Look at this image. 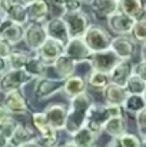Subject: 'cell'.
<instances>
[{
    "label": "cell",
    "instance_id": "6da1fadb",
    "mask_svg": "<svg viewBox=\"0 0 146 147\" xmlns=\"http://www.w3.org/2000/svg\"><path fill=\"white\" fill-rule=\"evenodd\" d=\"M90 106H92V98L89 97L86 92L69 98L67 117H66V124H65V131L69 136L75 134L77 130H80L85 126L88 110Z\"/></svg>",
    "mask_w": 146,
    "mask_h": 147
},
{
    "label": "cell",
    "instance_id": "7a4b0ae2",
    "mask_svg": "<svg viewBox=\"0 0 146 147\" xmlns=\"http://www.w3.org/2000/svg\"><path fill=\"white\" fill-rule=\"evenodd\" d=\"M123 116V107L117 104H96L92 103V106L88 110L86 116V123L85 126L93 131L95 134H100L103 131V124L110 119V117H117Z\"/></svg>",
    "mask_w": 146,
    "mask_h": 147
},
{
    "label": "cell",
    "instance_id": "3957f363",
    "mask_svg": "<svg viewBox=\"0 0 146 147\" xmlns=\"http://www.w3.org/2000/svg\"><path fill=\"white\" fill-rule=\"evenodd\" d=\"M35 79L24 69H9L0 76V92L4 94L12 90H22Z\"/></svg>",
    "mask_w": 146,
    "mask_h": 147
},
{
    "label": "cell",
    "instance_id": "277c9868",
    "mask_svg": "<svg viewBox=\"0 0 146 147\" xmlns=\"http://www.w3.org/2000/svg\"><path fill=\"white\" fill-rule=\"evenodd\" d=\"M112 34L103 29L102 26L92 24L88 27L86 33L83 34V40L86 42V45L89 46V49L92 51H100V50L110 49V43H112Z\"/></svg>",
    "mask_w": 146,
    "mask_h": 147
},
{
    "label": "cell",
    "instance_id": "5b68a950",
    "mask_svg": "<svg viewBox=\"0 0 146 147\" xmlns=\"http://www.w3.org/2000/svg\"><path fill=\"white\" fill-rule=\"evenodd\" d=\"M62 17L66 22L70 39L72 37H83L88 27L90 26V19L82 9L75 10V11H65L62 14Z\"/></svg>",
    "mask_w": 146,
    "mask_h": 147
},
{
    "label": "cell",
    "instance_id": "8992f818",
    "mask_svg": "<svg viewBox=\"0 0 146 147\" xmlns=\"http://www.w3.org/2000/svg\"><path fill=\"white\" fill-rule=\"evenodd\" d=\"M46 40H48V33H46V29H45V23L29 22L24 26L23 42H24L26 47L32 53H36Z\"/></svg>",
    "mask_w": 146,
    "mask_h": 147
},
{
    "label": "cell",
    "instance_id": "52a82bcc",
    "mask_svg": "<svg viewBox=\"0 0 146 147\" xmlns=\"http://www.w3.org/2000/svg\"><path fill=\"white\" fill-rule=\"evenodd\" d=\"M120 61V59L113 53L112 49L100 50V51H92L88 63L90 64L92 70L103 71V73H110L112 69Z\"/></svg>",
    "mask_w": 146,
    "mask_h": 147
},
{
    "label": "cell",
    "instance_id": "ba28073f",
    "mask_svg": "<svg viewBox=\"0 0 146 147\" xmlns=\"http://www.w3.org/2000/svg\"><path fill=\"white\" fill-rule=\"evenodd\" d=\"M62 87H63V80L53 79L49 76H42V77L36 79V83L33 87V94H35L36 100L42 101V100H46V98L54 96L56 93L62 92Z\"/></svg>",
    "mask_w": 146,
    "mask_h": 147
},
{
    "label": "cell",
    "instance_id": "9c48e42d",
    "mask_svg": "<svg viewBox=\"0 0 146 147\" xmlns=\"http://www.w3.org/2000/svg\"><path fill=\"white\" fill-rule=\"evenodd\" d=\"M0 13L3 17H7L22 26L29 23L26 6L20 0H0Z\"/></svg>",
    "mask_w": 146,
    "mask_h": 147
},
{
    "label": "cell",
    "instance_id": "30bf717a",
    "mask_svg": "<svg viewBox=\"0 0 146 147\" xmlns=\"http://www.w3.org/2000/svg\"><path fill=\"white\" fill-rule=\"evenodd\" d=\"M106 22H107L109 30L112 33L117 34V36H129L132 29H133V26H135V23H136V20L133 17L122 13L120 10H117L113 14H110L106 19Z\"/></svg>",
    "mask_w": 146,
    "mask_h": 147
},
{
    "label": "cell",
    "instance_id": "8fae6325",
    "mask_svg": "<svg viewBox=\"0 0 146 147\" xmlns=\"http://www.w3.org/2000/svg\"><path fill=\"white\" fill-rule=\"evenodd\" d=\"M65 54L69 56L76 64H79V63H85L89 60L92 50L89 49L83 37H72L65 45Z\"/></svg>",
    "mask_w": 146,
    "mask_h": 147
},
{
    "label": "cell",
    "instance_id": "7c38bea8",
    "mask_svg": "<svg viewBox=\"0 0 146 147\" xmlns=\"http://www.w3.org/2000/svg\"><path fill=\"white\" fill-rule=\"evenodd\" d=\"M3 104L7 107V110L10 111V114L13 116H23L30 110V104L26 96H23V93L20 90H12L4 93L3 98Z\"/></svg>",
    "mask_w": 146,
    "mask_h": 147
},
{
    "label": "cell",
    "instance_id": "4fadbf2b",
    "mask_svg": "<svg viewBox=\"0 0 146 147\" xmlns=\"http://www.w3.org/2000/svg\"><path fill=\"white\" fill-rule=\"evenodd\" d=\"M23 34H24V26L1 16V20H0V37L1 39L16 46L20 42H23Z\"/></svg>",
    "mask_w": 146,
    "mask_h": 147
},
{
    "label": "cell",
    "instance_id": "5bb4252c",
    "mask_svg": "<svg viewBox=\"0 0 146 147\" xmlns=\"http://www.w3.org/2000/svg\"><path fill=\"white\" fill-rule=\"evenodd\" d=\"M45 29H46L48 37L60 42L62 45H66L70 39L66 22L62 16H54V17L46 20L45 22Z\"/></svg>",
    "mask_w": 146,
    "mask_h": 147
},
{
    "label": "cell",
    "instance_id": "9a60e30c",
    "mask_svg": "<svg viewBox=\"0 0 146 147\" xmlns=\"http://www.w3.org/2000/svg\"><path fill=\"white\" fill-rule=\"evenodd\" d=\"M45 114L48 117L49 124L60 131L65 130V124H66V117H67V106L63 103H54V104H49L45 109Z\"/></svg>",
    "mask_w": 146,
    "mask_h": 147
},
{
    "label": "cell",
    "instance_id": "2e32d148",
    "mask_svg": "<svg viewBox=\"0 0 146 147\" xmlns=\"http://www.w3.org/2000/svg\"><path fill=\"white\" fill-rule=\"evenodd\" d=\"M110 49L120 60H132V57L135 56L136 45L128 36H117L112 39Z\"/></svg>",
    "mask_w": 146,
    "mask_h": 147
},
{
    "label": "cell",
    "instance_id": "e0dca14e",
    "mask_svg": "<svg viewBox=\"0 0 146 147\" xmlns=\"http://www.w3.org/2000/svg\"><path fill=\"white\" fill-rule=\"evenodd\" d=\"M36 53L39 54V57L48 66H52V63L65 53V45H62L57 40H53V39L48 37V40L40 46V49L37 50Z\"/></svg>",
    "mask_w": 146,
    "mask_h": 147
},
{
    "label": "cell",
    "instance_id": "ac0fdd59",
    "mask_svg": "<svg viewBox=\"0 0 146 147\" xmlns=\"http://www.w3.org/2000/svg\"><path fill=\"white\" fill-rule=\"evenodd\" d=\"M26 11L29 22L45 23L50 13V1L49 0H35L26 4Z\"/></svg>",
    "mask_w": 146,
    "mask_h": 147
},
{
    "label": "cell",
    "instance_id": "d6986e66",
    "mask_svg": "<svg viewBox=\"0 0 146 147\" xmlns=\"http://www.w3.org/2000/svg\"><path fill=\"white\" fill-rule=\"evenodd\" d=\"M88 89V82L86 77L83 76H77V74H72L70 77L63 80V87L62 92L66 96V98H72L80 93H85Z\"/></svg>",
    "mask_w": 146,
    "mask_h": 147
},
{
    "label": "cell",
    "instance_id": "ffe728a7",
    "mask_svg": "<svg viewBox=\"0 0 146 147\" xmlns=\"http://www.w3.org/2000/svg\"><path fill=\"white\" fill-rule=\"evenodd\" d=\"M76 66H77V64H76L69 56H66V54L63 53V54H62L60 57H57V59L52 63V66H49V67L53 69V71H54V74H56V79L65 80V79L70 77L72 74H75Z\"/></svg>",
    "mask_w": 146,
    "mask_h": 147
},
{
    "label": "cell",
    "instance_id": "44dd1931",
    "mask_svg": "<svg viewBox=\"0 0 146 147\" xmlns=\"http://www.w3.org/2000/svg\"><path fill=\"white\" fill-rule=\"evenodd\" d=\"M132 74H133V63L130 60H120L112 69V71L109 73L110 83L119 84V86H125Z\"/></svg>",
    "mask_w": 146,
    "mask_h": 147
},
{
    "label": "cell",
    "instance_id": "7402d4cb",
    "mask_svg": "<svg viewBox=\"0 0 146 147\" xmlns=\"http://www.w3.org/2000/svg\"><path fill=\"white\" fill-rule=\"evenodd\" d=\"M128 92L125 89V86H119V84H107L103 90H102V97L106 104H117L122 106L125 103V100L128 97Z\"/></svg>",
    "mask_w": 146,
    "mask_h": 147
},
{
    "label": "cell",
    "instance_id": "603a6c76",
    "mask_svg": "<svg viewBox=\"0 0 146 147\" xmlns=\"http://www.w3.org/2000/svg\"><path fill=\"white\" fill-rule=\"evenodd\" d=\"M90 9L96 19H107L110 14L119 10L117 0H93L90 3Z\"/></svg>",
    "mask_w": 146,
    "mask_h": 147
},
{
    "label": "cell",
    "instance_id": "cb8c5ba5",
    "mask_svg": "<svg viewBox=\"0 0 146 147\" xmlns=\"http://www.w3.org/2000/svg\"><path fill=\"white\" fill-rule=\"evenodd\" d=\"M119 10L135 20L145 17V1L143 0H119Z\"/></svg>",
    "mask_w": 146,
    "mask_h": 147
},
{
    "label": "cell",
    "instance_id": "d4e9b609",
    "mask_svg": "<svg viewBox=\"0 0 146 147\" xmlns=\"http://www.w3.org/2000/svg\"><path fill=\"white\" fill-rule=\"evenodd\" d=\"M103 131L110 136V137H120L123 133L128 131V123L123 116L117 117H110L105 124H103Z\"/></svg>",
    "mask_w": 146,
    "mask_h": 147
},
{
    "label": "cell",
    "instance_id": "484cf974",
    "mask_svg": "<svg viewBox=\"0 0 146 147\" xmlns=\"http://www.w3.org/2000/svg\"><path fill=\"white\" fill-rule=\"evenodd\" d=\"M35 137H36L35 130H32V129H29V127H26V126H23V124L19 123L17 127H16V130H14V133H13L12 137L9 139V146L20 147L22 144H24V143L33 140Z\"/></svg>",
    "mask_w": 146,
    "mask_h": 147
},
{
    "label": "cell",
    "instance_id": "4316f807",
    "mask_svg": "<svg viewBox=\"0 0 146 147\" xmlns=\"http://www.w3.org/2000/svg\"><path fill=\"white\" fill-rule=\"evenodd\" d=\"M48 64L39 57L37 53H32L29 61L26 63L24 66V70L36 80L37 77H42V76H46V70H48Z\"/></svg>",
    "mask_w": 146,
    "mask_h": 147
},
{
    "label": "cell",
    "instance_id": "83f0119b",
    "mask_svg": "<svg viewBox=\"0 0 146 147\" xmlns=\"http://www.w3.org/2000/svg\"><path fill=\"white\" fill-rule=\"evenodd\" d=\"M70 137L77 147H96V142L99 136L95 134L93 131H90L86 126H83L80 130H77Z\"/></svg>",
    "mask_w": 146,
    "mask_h": 147
},
{
    "label": "cell",
    "instance_id": "f1b7e54d",
    "mask_svg": "<svg viewBox=\"0 0 146 147\" xmlns=\"http://www.w3.org/2000/svg\"><path fill=\"white\" fill-rule=\"evenodd\" d=\"M86 82H88V86H89L90 89L97 90V92H102L107 84H110V77H109V73L92 70V71L86 76Z\"/></svg>",
    "mask_w": 146,
    "mask_h": 147
},
{
    "label": "cell",
    "instance_id": "f546056e",
    "mask_svg": "<svg viewBox=\"0 0 146 147\" xmlns=\"http://www.w3.org/2000/svg\"><path fill=\"white\" fill-rule=\"evenodd\" d=\"M122 107H123V111L129 114H138L141 110H143L146 107V100L143 94H128Z\"/></svg>",
    "mask_w": 146,
    "mask_h": 147
},
{
    "label": "cell",
    "instance_id": "4dcf8cb0",
    "mask_svg": "<svg viewBox=\"0 0 146 147\" xmlns=\"http://www.w3.org/2000/svg\"><path fill=\"white\" fill-rule=\"evenodd\" d=\"M30 56H32V53H29V51L14 49L9 54V57H7L9 69H24V66L29 61Z\"/></svg>",
    "mask_w": 146,
    "mask_h": 147
},
{
    "label": "cell",
    "instance_id": "1f68e13d",
    "mask_svg": "<svg viewBox=\"0 0 146 147\" xmlns=\"http://www.w3.org/2000/svg\"><path fill=\"white\" fill-rule=\"evenodd\" d=\"M30 121H32V126H33V130H35L36 134L48 133L49 130L53 129V127L49 124L48 117H46L45 111H33V113H32V117H30Z\"/></svg>",
    "mask_w": 146,
    "mask_h": 147
},
{
    "label": "cell",
    "instance_id": "d6a6232c",
    "mask_svg": "<svg viewBox=\"0 0 146 147\" xmlns=\"http://www.w3.org/2000/svg\"><path fill=\"white\" fill-rule=\"evenodd\" d=\"M125 89L129 94H143L146 89V82L136 74H132L125 84Z\"/></svg>",
    "mask_w": 146,
    "mask_h": 147
},
{
    "label": "cell",
    "instance_id": "836d02e7",
    "mask_svg": "<svg viewBox=\"0 0 146 147\" xmlns=\"http://www.w3.org/2000/svg\"><path fill=\"white\" fill-rule=\"evenodd\" d=\"M130 36L135 43H141V45L146 43V17L136 20V23L130 32Z\"/></svg>",
    "mask_w": 146,
    "mask_h": 147
},
{
    "label": "cell",
    "instance_id": "e575fe53",
    "mask_svg": "<svg viewBox=\"0 0 146 147\" xmlns=\"http://www.w3.org/2000/svg\"><path fill=\"white\" fill-rule=\"evenodd\" d=\"M35 139L42 147H56L57 142H59L57 130H54V129L49 130L48 133H43V134H36Z\"/></svg>",
    "mask_w": 146,
    "mask_h": 147
},
{
    "label": "cell",
    "instance_id": "d590c367",
    "mask_svg": "<svg viewBox=\"0 0 146 147\" xmlns=\"http://www.w3.org/2000/svg\"><path fill=\"white\" fill-rule=\"evenodd\" d=\"M17 121L10 116V117H7L6 120H3V121H0V133L3 134V136H6L7 139H10L12 137V134L14 133V130H16V127H17Z\"/></svg>",
    "mask_w": 146,
    "mask_h": 147
},
{
    "label": "cell",
    "instance_id": "8d00e7d4",
    "mask_svg": "<svg viewBox=\"0 0 146 147\" xmlns=\"http://www.w3.org/2000/svg\"><path fill=\"white\" fill-rule=\"evenodd\" d=\"M119 140H120V143H122L123 147H139L141 146V142H142V139L139 136H136L133 133H129V131L123 133L119 137Z\"/></svg>",
    "mask_w": 146,
    "mask_h": 147
},
{
    "label": "cell",
    "instance_id": "74e56055",
    "mask_svg": "<svg viewBox=\"0 0 146 147\" xmlns=\"http://www.w3.org/2000/svg\"><path fill=\"white\" fill-rule=\"evenodd\" d=\"M135 120H136V127L139 134L142 136L146 131V107L143 110H141L138 114H135Z\"/></svg>",
    "mask_w": 146,
    "mask_h": 147
},
{
    "label": "cell",
    "instance_id": "f35d334b",
    "mask_svg": "<svg viewBox=\"0 0 146 147\" xmlns=\"http://www.w3.org/2000/svg\"><path fill=\"white\" fill-rule=\"evenodd\" d=\"M83 6V3L80 0H65L63 3V13L65 11H75V10H80ZM62 13V14H63Z\"/></svg>",
    "mask_w": 146,
    "mask_h": 147
},
{
    "label": "cell",
    "instance_id": "ab89813d",
    "mask_svg": "<svg viewBox=\"0 0 146 147\" xmlns=\"http://www.w3.org/2000/svg\"><path fill=\"white\" fill-rule=\"evenodd\" d=\"M14 50V47H13V45L12 43H9L7 40H4V39H1L0 37V56L1 57H9V54L12 53Z\"/></svg>",
    "mask_w": 146,
    "mask_h": 147
},
{
    "label": "cell",
    "instance_id": "60d3db41",
    "mask_svg": "<svg viewBox=\"0 0 146 147\" xmlns=\"http://www.w3.org/2000/svg\"><path fill=\"white\" fill-rule=\"evenodd\" d=\"M133 74L139 76L141 79H143L146 82V61H139L136 64H133Z\"/></svg>",
    "mask_w": 146,
    "mask_h": 147
},
{
    "label": "cell",
    "instance_id": "b9f144b4",
    "mask_svg": "<svg viewBox=\"0 0 146 147\" xmlns=\"http://www.w3.org/2000/svg\"><path fill=\"white\" fill-rule=\"evenodd\" d=\"M12 114H10V111L7 110V107L3 104V101L0 103V121H3V120H6L7 117H10Z\"/></svg>",
    "mask_w": 146,
    "mask_h": 147
},
{
    "label": "cell",
    "instance_id": "7bdbcfd3",
    "mask_svg": "<svg viewBox=\"0 0 146 147\" xmlns=\"http://www.w3.org/2000/svg\"><path fill=\"white\" fill-rule=\"evenodd\" d=\"M9 70V64H7V59L6 57H1L0 56V76L3 73H6Z\"/></svg>",
    "mask_w": 146,
    "mask_h": 147
},
{
    "label": "cell",
    "instance_id": "ee69618b",
    "mask_svg": "<svg viewBox=\"0 0 146 147\" xmlns=\"http://www.w3.org/2000/svg\"><path fill=\"white\" fill-rule=\"evenodd\" d=\"M106 147H123V146H122L119 137H112V140L106 144Z\"/></svg>",
    "mask_w": 146,
    "mask_h": 147
},
{
    "label": "cell",
    "instance_id": "f6af8a7d",
    "mask_svg": "<svg viewBox=\"0 0 146 147\" xmlns=\"http://www.w3.org/2000/svg\"><path fill=\"white\" fill-rule=\"evenodd\" d=\"M20 147H42L37 142H36V139H33V140H30V142H27V143H24V144H22Z\"/></svg>",
    "mask_w": 146,
    "mask_h": 147
},
{
    "label": "cell",
    "instance_id": "bcb514c9",
    "mask_svg": "<svg viewBox=\"0 0 146 147\" xmlns=\"http://www.w3.org/2000/svg\"><path fill=\"white\" fill-rule=\"evenodd\" d=\"M0 147H9V139L0 133Z\"/></svg>",
    "mask_w": 146,
    "mask_h": 147
},
{
    "label": "cell",
    "instance_id": "7dc6e473",
    "mask_svg": "<svg viewBox=\"0 0 146 147\" xmlns=\"http://www.w3.org/2000/svg\"><path fill=\"white\" fill-rule=\"evenodd\" d=\"M141 60L146 61V43H143L142 47H141Z\"/></svg>",
    "mask_w": 146,
    "mask_h": 147
},
{
    "label": "cell",
    "instance_id": "c3c4849f",
    "mask_svg": "<svg viewBox=\"0 0 146 147\" xmlns=\"http://www.w3.org/2000/svg\"><path fill=\"white\" fill-rule=\"evenodd\" d=\"M60 147H77V146L75 144V142H73V140H69V142H65Z\"/></svg>",
    "mask_w": 146,
    "mask_h": 147
},
{
    "label": "cell",
    "instance_id": "681fc988",
    "mask_svg": "<svg viewBox=\"0 0 146 147\" xmlns=\"http://www.w3.org/2000/svg\"><path fill=\"white\" fill-rule=\"evenodd\" d=\"M20 1H22V3H23V4L26 6V4H29V3H32V1H35V0H20Z\"/></svg>",
    "mask_w": 146,
    "mask_h": 147
},
{
    "label": "cell",
    "instance_id": "f907efd6",
    "mask_svg": "<svg viewBox=\"0 0 146 147\" xmlns=\"http://www.w3.org/2000/svg\"><path fill=\"white\" fill-rule=\"evenodd\" d=\"M80 1H82L83 4H90V3H92L93 0H80Z\"/></svg>",
    "mask_w": 146,
    "mask_h": 147
},
{
    "label": "cell",
    "instance_id": "816d5d0a",
    "mask_svg": "<svg viewBox=\"0 0 146 147\" xmlns=\"http://www.w3.org/2000/svg\"><path fill=\"white\" fill-rule=\"evenodd\" d=\"M139 147H146V140H143V139H142V142H141V146Z\"/></svg>",
    "mask_w": 146,
    "mask_h": 147
},
{
    "label": "cell",
    "instance_id": "f5cc1de1",
    "mask_svg": "<svg viewBox=\"0 0 146 147\" xmlns=\"http://www.w3.org/2000/svg\"><path fill=\"white\" fill-rule=\"evenodd\" d=\"M141 137H142L143 140H146V131H145V133H143V134H142V136H141Z\"/></svg>",
    "mask_w": 146,
    "mask_h": 147
},
{
    "label": "cell",
    "instance_id": "db71d44e",
    "mask_svg": "<svg viewBox=\"0 0 146 147\" xmlns=\"http://www.w3.org/2000/svg\"><path fill=\"white\" fill-rule=\"evenodd\" d=\"M143 97H145V100H146V89H145V92H143Z\"/></svg>",
    "mask_w": 146,
    "mask_h": 147
},
{
    "label": "cell",
    "instance_id": "11a10c76",
    "mask_svg": "<svg viewBox=\"0 0 146 147\" xmlns=\"http://www.w3.org/2000/svg\"><path fill=\"white\" fill-rule=\"evenodd\" d=\"M145 17H146V3H145Z\"/></svg>",
    "mask_w": 146,
    "mask_h": 147
},
{
    "label": "cell",
    "instance_id": "9f6ffc18",
    "mask_svg": "<svg viewBox=\"0 0 146 147\" xmlns=\"http://www.w3.org/2000/svg\"><path fill=\"white\" fill-rule=\"evenodd\" d=\"M0 20H1V14H0Z\"/></svg>",
    "mask_w": 146,
    "mask_h": 147
},
{
    "label": "cell",
    "instance_id": "6f0895ef",
    "mask_svg": "<svg viewBox=\"0 0 146 147\" xmlns=\"http://www.w3.org/2000/svg\"><path fill=\"white\" fill-rule=\"evenodd\" d=\"M117 1H119V0H117Z\"/></svg>",
    "mask_w": 146,
    "mask_h": 147
},
{
    "label": "cell",
    "instance_id": "680465c9",
    "mask_svg": "<svg viewBox=\"0 0 146 147\" xmlns=\"http://www.w3.org/2000/svg\"><path fill=\"white\" fill-rule=\"evenodd\" d=\"M0 14H1V13H0Z\"/></svg>",
    "mask_w": 146,
    "mask_h": 147
}]
</instances>
